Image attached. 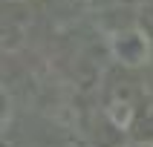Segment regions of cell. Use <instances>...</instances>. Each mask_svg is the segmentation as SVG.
<instances>
[{"instance_id":"6da1fadb","label":"cell","mask_w":153,"mask_h":147,"mask_svg":"<svg viewBox=\"0 0 153 147\" xmlns=\"http://www.w3.org/2000/svg\"><path fill=\"white\" fill-rule=\"evenodd\" d=\"M110 52L121 66H130V69L145 66L150 61V38L139 26L121 29V32H116L110 38Z\"/></svg>"},{"instance_id":"7a4b0ae2","label":"cell","mask_w":153,"mask_h":147,"mask_svg":"<svg viewBox=\"0 0 153 147\" xmlns=\"http://www.w3.org/2000/svg\"><path fill=\"white\" fill-rule=\"evenodd\" d=\"M133 147H153V144H133Z\"/></svg>"}]
</instances>
